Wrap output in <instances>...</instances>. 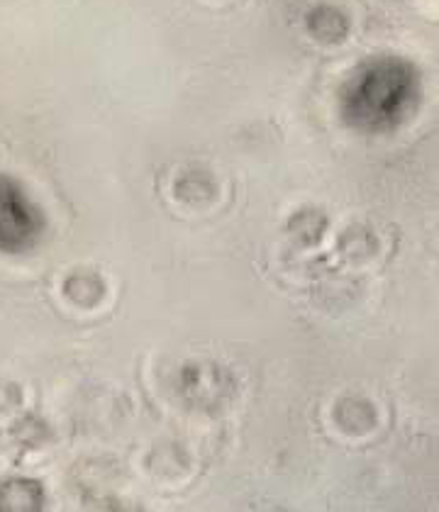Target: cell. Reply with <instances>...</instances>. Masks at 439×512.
<instances>
[{
	"instance_id": "6da1fadb",
	"label": "cell",
	"mask_w": 439,
	"mask_h": 512,
	"mask_svg": "<svg viewBox=\"0 0 439 512\" xmlns=\"http://www.w3.org/2000/svg\"><path fill=\"white\" fill-rule=\"evenodd\" d=\"M44 220L13 178L0 174V249L22 252L40 237Z\"/></svg>"
}]
</instances>
